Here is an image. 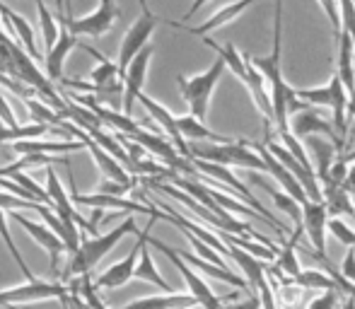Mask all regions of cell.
<instances>
[{"instance_id":"1","label":"cell","mask_w":355,"mask_h":309,"mask_svg":"<svg viewBox=\"0 0 355 309\" xmlns=\"http://www.w3.org/2000/svg\"><path fill=\"white\" fill-rule=\"evenodd\" d=\"M283 0H276V15H273V51L268 56H249L257 71L263 73L268 87H271L273 99V112H276V121L273 128L276 133L290 131V114L307 109L309 104L295 94V87L283 76Z\"/></svg>"},{"instance_id":"2","label":"cell","mask_w":355,"mask_h":309,"mask_svg":"<svg viewBox=\"0 0 355 309\" xmlns=\"http://www.w3.org/2000/svg\"><path fill=\"white\" fill-rule=\"evenodd\" d=\"M128 232L138 234V225H136V220H133V218H128V220H123L119 227H114V230H109L104 234L83 237V242H80V251L75 254V256H71V263L66 266L63 278L89 276V271H94V266H97V263L102 261V258L107 256V254L112 251V249L116 247V244L121 242Z\"/></svg>"},{"instance_id":"3","label":"cell","mask_w":355,"mask_h":309,"mask_svg":"<svg viewBox=\"0 0 355 309\" xmlns=\"http://www.w3.org/2000/svg\"><path fill=\"white\" fill-rule=\"evenodd\" d=\"M191 148V159H206V162H218L225 167H239L249 172L268 174V164L249 141H232V143H189Z\"/></svg>"},{"instance_id":"4","label":"cell","mask_w":355,"mask_h":309,"mask_svg":"<svg viewBox=\"0 0 355 309\" xmlns=\"http://www.w3.org/2000/svg\"><path fill=\"white\" fill-rule=\"evenodd\" d=\"M225 71H227V63L218 56L211 63V68L198 73V76H191V78L177 76V85H179V92H182L184 102L189 104L193 116L201 118V121H206L208 107H211V97H213L215 87H218L220 78L225 76Z\"/></svg>"},{"instance_id":"5","label":"cell","mask_w":355,"mask_h":309,"mask_svg":"<svg viewBox=\"0 0 355 309\" xmlns=\"http://www.w3.org/2000/svg\"><path fill=\"white\" fill-rule=\"evenodd\" d=\"M121 10H119L116 0H99L97 10L83 17H68L66 12H58V22L73 32L75 37H89V39H99L114 27V22L119 19Z\"/></svg>"},{"instance_id":"6","label":"cell","mask_w":355,"mask_h":309,"mask_svg":"<svg viewBox=\"0 0 355 309\" xmlns=\"http://www.w3.org/2000/svg\"><path fill=\"white\" fill-rule=\"evenodd\" d=\"M148 242H150V247H155L157 251H162L164 256L172 261V266L177 268L179 273H182V278H184V283H187L189 292L196 297L198 305H201V309H220V307H223V297L215 295V292L211 290V285H208V283L201 278V273H198L193 266H189V263L184 261L182 256H179L177 249H172L169 244L159 242V239H155V237H150Z\"/></svg>"},{"instance_id":"7","label":"cell","mask_w":355,"mask_h":309,"mask_svg":"<svg viewBox=\"0 0 355 309\" xmlns=\"http://www.w3.org/2000/svg\"><path fill=\"white\" fill-rule=\"evenodd\" d=\"M157 220H159L157 215L150 218L148 227H145L143 232H138V239H136V244H133L131 254L123 256L121 261L112 263L107 271H102V276L94 281V288H97V290H116V288L126 285L131 278H136V266H138V258H141V249H143V244L148 242L150 230H153V225Z\"/></svg>"},{"instance_id":"8","label":"cell","mask_w":355,"mask_h":309,"mask_svg":"<svg viewBox=\"0 0 355 309\" xmlns=\"http://www.w3.org/2000/svg\"><path fill=\"white\" fill-rule=\"evenodd\" d=\"M159 24V17L155 12H143L141 17L136 19V22L131 24V27L126 29V34H123L121 39V46H119V71H121V78L126 76L128 66H131V61L138 56V53L143 51L145 46L150 44V37H153L155 27Z\"/></svg>"},{"instance_id":"9","label":"cell","mask_w":355,"mask_h":309,"mask_svg":"<svg viewBox=\"0 0 355 309\" xmlns=\"http://www.w3.org/2000/svg\"><path fill=\"white\" fill-rule=\"evenodd\" d=\"M68 288L61 283L49 281H27L24 285L5 288L0 290V307L24 305V302H44V300H66Z\"/></svg>"},{"instance_id":"10","label":"cell","mask_w":355,"mask_h":309,"mask_svg":"<svg viewBox=\"0 0 355 309\" xmlns=\"http://www.w3.org/2000/svg\"><path fill=\"white\" fill-rule=\"evenodd\" d=\"M329 208L324 201H307L302 206V230L307 234L309 244H312L314 254L319 261H329L327 258V234H329Z\"/></svg>"},{"instance_id":"11","label":"cell","mask_w":355,"mask_h":309,"mask_svg":"<svg viewBox=\"0 0 355 309\" xmlns=\"http://www.w3.org/2000/svg\"><path fill=\"white\" fill-rule=\"evenodd\" d=\"M155 53V46L148 44L141 53L131 61L128 66L126 76H123V97H121V107H123V114L131 116L133 114V107H136L138 97L143 94V85H145V78H148V66H150V58Z\"/></svg>"},{"instance_id":"12","label":"cell","mask_w":355,"mask_h":309,"mask_svg":"<svg viewBox=\"0 0 355 309\" xmlns=\"http://www.w3.org/2000/svg\"><path fill=\"white\" fill-rule=\"evenodd\" d=\"M12 218H15V222H19V225L27 230L29 237L34 239V242L39 244V247L44 249V251L49 254V266H51V273H58V261H61V256L63 254H68V247H66V242H63L61 237H58L56 232L51 230V227L46 225V222H34V220H29V218H24L22 213H12Z\"/></svg>"},{"instance_id":"13","label":"cell","mask_w":355,"mask_h":309,"mask_svg":"<svg viewBox=\"0 0 355 309\" xmlns=\"http://www.w3.org/2000/svg\"><path fill=\"white\" fill-rule=\"evenodd\" d=\"M71 198L80 206H89L94 211H112V213H148V215H157L159 220H164V213H157L155 208L143 206V203H136L126 196H112V193H78L73 186Z\"/></svg>"},{"instance_id":"14","label":"cell","mask_w":355,"mask_h":309,"mask_svg":"<svg viewBox=\"0 0 355 309\" xmlns=\"http://www.w3.org/2000/svg\"><path fill=\"white\" fill-rule=\"evenodd\" d=\"M290 131H293L300 141H304V138H309V136H329V138H334V143H336V148H338V133H336V128H334V121H329V118L314 107L300 109V112L290 114Z\"/></svg>"},{"instance_id":"15","label":"cell","mask_w":355,"mask_h":309,"mask_svg":"<svg viewBox=\"0 0 355 309\" xmlns=\"http://www.w3.org/2000/svg\"><path fill=\"white\" fill-rule=\"evenodd\" d=\"M254 3H257V0H234V3H227L225 8L215 10L208 19H203L198 27H189V24L174 22V19H167V24H169V27H174V29H182V32L193 34V37H208V34L215 32V29L225 27V24H230V22H234L237 17H242L244 10L252 8Z\"/></svg>"},{"instance_id":"16","label":"cell","mask_w":355,"mask_h":309,"mask_svg":"<svg viewBox=\"0 0 355 309\" xmlns=\"http://www.w3.org/2000/svg\"><path fill=\"white\" fill-rule=\"evenodd\" d=\"M138 102H141L145 112L150 114V118H153V121L157 123L159 128H162V133L169 138V141H172V145L177 148V150L182 152L187 159H191V148H189V143L184 141L182 131H179L177 116H174V114L169 112L167 107H162V104L155 102L153 97H148V94H145V92L141 94V97H138Z\"/></svg>"},{"instance_id":"17","label":"cell","mask_w":355,"mask_h":309,"mask_svg":"<svg viewBox=\"0 0 355 309\" xmlns=\"http://www.w3.org/2000/svg\"><path fill=\"white\" fill-rule=\"evenodd\" d=\"M249 145L254 148V150H257L259 154H261L263 159H266V164H268V174H271L273 179H276L278 184H281V188L285 193H290V196L293 198H297L300 203H307L309 198H307V193H304V188L300 186V182L297 179H295V174L290 172L288 167H285V164L281 162V159L276 157V154H273L271 150H268L266 145H263V143H249Z\"/></svg>"},{"instance_id":"18","label":"cell","mask_w":355,"mask_h":309,"mask_svg":"<svg viewBox=\"0 0 355 309\" xmlns=\"http://www.w3.org/2000/svg\"><path fill=\"white\" fill-rule=\"evenodd\" d=\"M304 148H307V154H309V159H312V167H314V172H317V177H319V182H327L329 179V172H331V167H334V162L338 159V148H336V143H331V141H327V138H322V136H309V138H304Z\"/></svg>"},{"instance_id":"19","label":"cell","mask_w":355,"mask_h":309,"mask_svg":"<svg viewBox=\"0 0 355 309\" xmlns=\"http://www.w3.org/2000/svg\"><path fill=\"white\" fill-rule=\"evenodd\" d=\"M80 141L87 143V150L92 152L94 162H97L99 174H102L104 179H112V182H119V184H126V186H133V179L128 177L126 167H123V164L119 162V159L114 157V154H109L102 145H97L94 141H89V136H83V133H80Z\"/></svg>"},{"instance_id":"20","label":"cell","mask_w":355,"mask_h":309,"mask_svg":"<svg viewBox=\"0 0 355 309\" xmlns=\"http://www.w3.org/2000/svg\"><path fill=\"white\" fill-rule=\"evenodd\" d=\"M227 247H230V244H227ZM227 256L232 258V261L239 266V271L244 273V281L249 283V288H252V290H257V292H259V288L266 285V283L271 281V278H268L266 266H263V263H261V258L252 256V254L244 251V249H239V247H230Z\"/></svg>"},{"instance_id":"21","label":"cell","mask_w":355,"mask_h":309,"mask_svg":"<svg viewBox=\"0 0 355 309\" xmlns=\"http://www.w3.org/2000/svg\"><path fill=\"white\" fill-rule=\"evenodd\" d=\"M78 46V39H75L73 32H68L66 27L61 24V37L58 42L53 44L51 51H46L44 56V63H46V76L51 82H61L63 80V63H66V56Z\"/></svg>"},{"instance_id":"22","label":"cell","mask_w":355,"mask_h":309,"mask_svg":"<svg viewBox=\"0 0 355 309\" xmlns=\"http://www.w3.org/2000/svg\"><path fill=\"white\" fill-rule=\"evenodd\" d=\"M201 307L191 292H164V295L138 297L121 309H193Z\"/></svg>"},{"instance_id":"23","label":"cell","mask_w":355,"mask_h":309,"mask_svg":"<svg viewBox=\"0 0 355 309\" xmlns=\"http://www.w3.org/2000/svg\"><path fill=\"white\" fill-rule=\"evenodd\" d=\"M0 17H3L5 22H8V27L17 34L24 51H27L34 61H42V53H39L37 44H34V29H32V24H29V19H24L19 12H15V10L10 8V5H5L3 0H0Z\"/></svg>"},{"instance_id":"24","label":"cell","mask_w":355,"mask_h":309,"mask_svg":"<svg viewBox=\"0 0 355 309\" xmlns=\"http://www.w3.org/2000/svg\"><path fill=\"white\" fill-rule=\"evenodd\" d=\"M87 148V143L80 141V143H63V141H37V138H27V141H17V143H10L8 150H12L15 154H46V152H73V150H83Z\"/></svg>"},{"instance_id":"25","label":"cell","mask_w":355,"mask_h":309,"mask_svg":"<svg viewBox=\"0 0 355 309\" xmlns=\"http://www.w3.org/2000/svg\"><path fill=\"white\" fill-rule=\"evenodd\" d=\"M179 123V131H182L184 141L187 143H232L237 138H230V136H220V133H213L201 118H196L193 114L189 116H177Z\"/></svg>"},{"instance_id":"26","label":"cell","mask_w":355,"mask_h":309,"mask_svg":"<svg viewBox=\"0 0 355 309\" xmlns=\"http://www.w3.org/2000/svg\"><path fill=\"white\" fill-rule=\"evenodd\" d=\"M136 278L145 283H153V285H157L159 290H164V292H174V288L169 285L162 278V273L157 271V263H155L153 254H150V242H145L141 249V258H138V266H136Z\"/></svg>"},{"instance_id":"27","label":"cell","mask_w":355,"mask_h":309,"mask_svg":"<svg viewBox=\"0 0 355 309\" xmlns=\"http://www.w3.org/2000/svg\"><path fill=\"white\" fill-rule=\"evenodd\" d=\"M49 128L51 126H44V123H27V126H17V128H10L0 121V150L10 145V143H17V141H27V138H39V136H46Z\"/></svg>"},{"instance_id":"28","label":"cell","mask_w":355,"mask_h":309,"mask_svg":"<svg viewBox=\"0 0 355 309\" xmlns=\"http://www.w3.org/2000/svg\"><path fill=\"white\" fill-rule=\"evenodd\" d=\"M34 5H37V10H39V24H42L44 48H46V51H51L53 44H56L58 37H61V22H58L56 15L46 8V3H44V0H34Z\"/></svg>"},{"instance_id":"29","label":"cell","mask_w":355,"mask_h":309,"mask_svg":"<svg viewBox=\"0 0 355 309\" xmlns=\"http://www.w3.org/2000/svg\"><path fill=\"white\" fill-rule=\"evenodd\" d=\"M206 188H208V193H211L215 201H218V206H220V208H225L227 213H232V215H237V218H242V215H244V218H257V220L266 222L261 215H259L257 211H254V208H249L247 203L239 201L237 196H230V193L220 191V188H215V186H206ZM266 225H268V222H266ZM268 227H271V225H268Z\"/></svg>"},{"instance_id":"30","label":"cell","mask_w":355,"mask_h":309,"mask_svg":"<svg viewBox=\"0 0 355 309\" xmlns=\"http://www.w3.org/2000/svg\"><path fill=\"white\" fill-rule=\"evenodd\" d=\"M293 283L302 288V290H324V292L334 290V292H338L336 281H334L327 271H319V268H307V271L302 268V273H300Z\"/></svg>"},{"instance_id":"31","label":"cell","mask_w":355,"mask_h":309,"mask_svg":"<svg viewBox=\"0 0 355 309\" xmlns=\"http://www.w3.org/2000/svg\"><path fill=\"white\" fill-rule=\"evenodd\" d=\"M0 239H3V244L8 247V251H10V256L15 258V263L19 266V271H22V276L27 278V281H37L34 278V273L29 271V266L24 263V258H22V254L17 251V244H15V239H12V234H10L8 230V215H5V211L0 208Z\"/></svg>"},{"instance_id":"32","label":"cell","mask_w":355,"mask_h":309,"mask_svg":"<svg viewBox=\"0 0 355 309\" xmlns=\"http://www.w3.org/2000/svg\"><path fill=\"white\" fill-rule=\"evenodd\" d=\"M24 107H27L29 116H32L34 123H44V126H58V123H63V114H56L53 109H49L46 104H42L39 99H22Z\"/></svg>"},{"instance_id":"33","label":"cell","mask_w":355,"mask_h":309,"mask_svg":"<svg viewBox=\"0 0 355 309\" xmlns=\"http://www.w3.org/2000/svg\"><path fill=\"white\" fill-rule=\"evenodd\" d=\"M329 234H331L334 239H338L343 247H355V232L341 220V218H329Z\"/></svg>"},{"instance_id":"34","label":"cell","mask_w":355,"mask_h":309,"mask_svg":"<svg viewBox=\"0 0 355 309\" xmlns=\"http://www.w3.org/2000/svg\"><path fill=\"white\" fill-rule=\"evenodd\" d=\"M97 288H94V283H89V276H83V283H80V292H83L85 302H87L92 309H107V305H104L102 300L97 297Z\"/></svg>"},{"instance_id":"35","label":"cell","mask_w":355,"mask_h":309,"mask_svg":"<svg viewBox=\"0 0 355 309\" xmlns=\"http://www.w3.org/2000/svg\"><path fill=\"white\" fill-rule=\"evenodd\" d=\"M338 292H334V290H327V292H322L319 297H314L312 302L307 305V309H336L338 307Z\"/></svg>"},{"instance_id":"36","label":"cell","mask_w":355,"mask_h":309,"mask_svg":"<svg viewBox=\"0 0 355 309\" xmlns=\"http://www.w3.org/2000/svg\"><path fill=\"white\" fill-rule=\"evenodd\" d=\"M133 186H126V184L112 182V179H104L102 184L97 186V193H112V196H126Z\"/></svg>"},{"instance_id":"37","label":"cell","mask_w":355,"mask_h":309,"mask_svg":"<svg viewBox=\"0 0 355 309\" xmlns=\"http://www.w3.org/2000/svg\"><path fill=\"white\" fill-rule=\"evenodd\" d=\"M0 121L5 123V126H10V128H17V126H22V123L17 121V116H15V112L10 109V104L5 102V94H3V89H0Z\"/></svg>"},{"instance_id":"38","label":"cell","mask_w":355,"mask_h":309,"mask_svg":"<svg viewBox=\"0 0 355 309\" xmlns=\"http://www.w3.org/2000/svg\"><path fill=\"white\" fill-rule=\"evenodd\" d=\"M220 309H261V297L254 292L247 300H234V302H230V305H223Z\"/></svg>"},{"instance_id":"39","label":"cell","mask_w":355,"mask_h":309,"mask_svg":"<svg viewBox=\"0 0 355 309\" xmlns=\"http://www.w3.org/2000/svg\"><path fill=\"white\" fill-rule=\"evenodd\" d=\"M341 273L348 278V281L355 283V247H348V254L341 263Z\"/></svg>"},{"instance_id":"40","label":"cell","mask_w":355,"mask_h":309,"mask_svg":"<svg viewBox=\"0 0 355 309\" xmlns=\"http://www.w3.org/2000/svg\"><path fill=\"white\" fill-rule=\"evenodd\" d=\"M208 3H211V0H193V3H191V8H189V10H187V15H184V17H182V19H191V17H193V15H196V12H198V10H201V8H203V5H208Z\"/></svg>"},{"instance_id":"41","label":"cell","mask_w":355,"mask_h":309,"mask_svg":"<svg viewBox=\"0 0 355 309\" xmlns=\"http://www.w3.org/2000/svg\"><path fill=\"white\" fill-rule=\"evenodd\" d=\"M343 186L351 191V188H355V164H351V169H348V179H346V184Z\"/></svg>"},{"instance_id":"42","label":"cell","mask_w":355,"mask_h":309,"mask_svg":"<svg viewBox=\"0 0 355 309\" xmlns=\"http://www.w3.org/2000/svg\"><path fill=\"white\" fill-rule=\"evenodd\" d=\"M138 3H141V8H143V12H148V0H138Z\"/></svg>"},{"instance_id":"43","label":"cell","mask_w":355,"mask_h":309,"mask_svg":"<svg viewBox=\"0 0 355 309\" xmlns=\"http://www.w3.org/2000/svg\"><path fill=\"white\" fill-rule=\"evenodd\" d=\"M351 109H353V116H355V102H353V107H351Z\"/></svg>"},{"instance_id":"44","label":"cell","mask_w":355,"mask_h":309,"mask_svg":"<svg viewBox=\"0 0 355 309\" xmlns=\"http://www.w3.org/2000/svg\"><path fill=\"white\" fill-rule=\"evenodd\" d=\"M353 3H355V0H353Z\"/></svg>"}]
</instances>
